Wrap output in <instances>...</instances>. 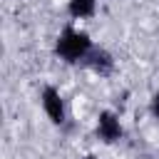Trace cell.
<instances>
[{
	"mask_svg": "<svg viewBox=\"0 0 159 159\" xmlns=\"http://www.w3.org/2000/svg\"><path fill=\"white\" fill-rule=\"evenodd\" d=\"M149 107H152V114H154V119L159 122V92H154V94H152V104H149Z\"/></svg>",
	"mask_w": 159,
	"mask_h": 159,
	"instance_id": "obj_6",
	"label": "cell"
},
{
	"mask_svg": "<svg viewBox=\"0 0 159 159\" xmlns=\"http://www.w3.org/2000/svg\"><path fill=\"white\" fill-rule=\"evenodd\" d=\"M87 70H92L94 75H99V77H109L112 72H114V57H112V52H107L104 47H92V52L84 57V62H82Z\"/></svg>",
	"mask_w": 159,
	"mask_h": 159,
	"instance_id": "obj_4",
	"label": "cell"
},
{
	"mask_svg": "<svg viewBox=\"0 0 159 159\" xmlns=\"http://www.w3.org/2000/svg\"><path fill=\"white\" fill-rule=\"evenodd\" d=\"M84 159H97V157H92V154H87V157H84Z\"/></svg>",
	"mask_w": 159,
	"mask_h": 159,
	"instance_id": "obj_7",
	"label": "cell"
},
{
	"mask_svg": "<svg viewBox=\"0 0 159 159\" xmlns=\"http://www.w3.org/2000/svg\"><path fill=\"white\" fill-rule=\"evenodd\" d=\"M97 139L104 144H114L122 139V122L112 109H102L97 117Z\"/></svg>",
	"mask_w": 159,
	"mask_h": 159,
	"instance_id": "obj_3",
	"label": "cell"
},
{
	"mask_svg": "<svg viewBox=\"0 0 159 159\" xmlns=\"http://www.w3.org/2000/svg\"><path fill=\"white\" fill-rule=\"evenodd\" d=\"M92 47H94V42L89 37V32L72 27V25H67L55 40V55L67 65H82L84 57L92 52Z\"/></svg>",
	"mask_w": 159,
	"mask_h": 159,
	"instance_id": "obj_1",
	"label": "cell"
},
{
	"mask_svg": "<svg viewBox=\"0 0 159 159\" xmlns=\"http://www.w3.org/2000/svg\"><path fill=\"white\" fill-rule=\"evenodd\" d=\"M97 12V0H67V15L72 20H87Z\"/></svg>",
	"mask_w": 159,
	"mask_h": 159,
	"instance_id": "obj_5",
	"label": "cell"
},
{
	"mask_svg": "<svg viewBox=\"0 0 159 159\" xmlns=\"http://www.w3.org/2000/svg\"><path fill=\"white\" fill-rule=\"evenodd\" d=\"M40 104H42L45 117H47L52 124H65L67 109H65V99H62V94H60V89H57V87L45 84V87H42V92H40Z\"/></svg>",
	"mask_w": 159,
	"mask_h": 159,
	"instance_id": "obj_2",
	"label": "cell"
}]
</instances>
